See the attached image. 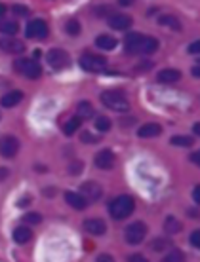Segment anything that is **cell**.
<instances>
[{
    "instance_id": "d6986e66",
    "label": "cell",
    "mask_w": 200,
    "mask_h": 262,
    "mask_svg": "<svg viewBox=\"0 0 200 262\" xmlns=\"http://www.w3.org/2000/svg\"><path fill=\"white\" fill-rule=\"evenodd\" d=\"M95 46L99 48V49H105V51H111L114 49L118 42H116V38L111 36V34H99L97 38H95Z\"/></svg>"
},
{
    "instance_id": "cb8c5ba5",
    "label": "cell",
    "mask_w": 200,
    "mask_h": 262,
    "mask_svg": "<svg viewBox=\"0 0 200 262\" xmlns=\"http://www.w3.org/2000/svg\"><path fill=\"white\" fill-rule=\"evenodd\" d=\"M158 23L160 25H168L172 31H181V23L174 16H162V17H158Z\"/></svg>"
},
{
    "instance_id": "7402d4cb",
    "label": "cell",
    "mask_w": 200,
    "mask_h": 262,
    "mask_svg": "<svg viewBox=\"0 0 200 262\" xmlns=\"http://www.w3.org/2000/svg\"><path fill=\"white\" fill-rule=\"evenodd\" d=\"M18 31H19V25H18L16 21L0 23V33H2L4 36H14Z\"/></svg>"
},
{
    "instance_id": "8992f818",
    "label": "cell",
    "mask_w": 200,
    "mask_h": 262,
    "mask_svg": "<svg viewBox=\"0 0 200 262\" xmlns=\"http://www.w3.org/2000/svg\"><path fill=\"white\" fill-rule=\"evenodd\" d=\"M46 61H48V65L52 66L54 70H63V68H67V66L71 65L69 53H67L65 49H59V48L50 49L46 53Z\"/></svg>"
},
{
    "instance_id": "e0dca14e",
    "label": "cell",
    "mask_w": 200,
    "mask_h": 262,
    "mask_svg": "<svg viewBox=\"0 0 200 262\" xmlns=\"http://www.w3.org/2000/svg\"><path fill=\"white\" fill-rule=\"evenodd\" d=\"M65 201L73 207V209H76V211H82V209H86V199L80 196L78 192H65Z\"/></svg>"
},
{
    "instance_id": "484cf974",
    "label": "cell",
    "mask_w": 200,
    "mask_h": 262,
    "mask_svg": "<svg viewBox=\"0 0 200 262\" xmlns=\"http://www.w3.org/2000/svg\"><path fill=\"white\" fill-rule=\"evenodd\" d=\"M170 143L176 145V147H191L193 145V137L191 135H176V137H172Z\"/></svg>"
},
{
    "instance_id": "5b68a950",
    "label": "cell",
    "mask_w": 200,
    "mask_h": 262,
    "mask_svg": "<svg viewBox=\"0 0 200 262\" xmlns=\"http://www.w3.org/2000/svg\"><path fill=\"white\" fill-rule=\"evenodd\" d=\"M145 236H147V226L141 220H135L130 226H126V230H124V240L130 245H139L145 240Z\"/></svg>"
},
{
    "instance_id": "60d3db41",
    "label": "cell",
    "mask_w": 200,
    "mask_h": 262,
    "mask_svg": "<svg viewBox=\"0 0 200 262\" xmlns=\"http://www.w3.org/2000/svg\"><path fill=\"white\" fill-rule=\"evenodd\" d=\"M4 16H6V6L4 4H0V23L4 19Z\"/></svg>"
},
{
    "instance_id": "ac0fdd59",
    "label": "cell",
    "mask_w": 200,
    "mask_h": 262,
    "mask_svg": "<svg viewBox=\"0 0 200 262\" xmlns=\"http://www.w3.org/2000/svg\"><path fill=\"white\" fill-rule=\"evenodd\" d=\"M160 133H162V128L158 124H145L137 130V135L141 139H153V137H158Z\"/></svg>"
},
{
    "instance_id": "7c38bea8",
    "label": "cell",
    "mask_w": 200,
    "mask_h": 262,
    "mask_svg": "<svg viewBox=\"0 0 200 262\" xmlns=\"http://www.w3.org/2000/svg\"><path fill=\"white\" fill-rule=\"evenodd\" d=\"M95 167H99V169H105V171H109L114 167V154L111 152V148H103V150H99V152L95 154Z\"/></svg>"
},
{
    "instance_id": "603a6c76",
    "label": "cell",
    "mask_w": 200,
    "mask_h": 262,
    "mask_svg": "<svg viewBox=\"0 0 200 262\" xmlns=\"http://www.w3.org/2000/svg\"><path fill=\"white\" fill-rule=\"evenodd\" d=\"M164 230H166L168 234H178L179 230H181V222H179L176 217H168L166 222H164Z\"/></svg>"
},
{
    "instance_id": "8d00e7d4",
    "label": "cell",
    "mask_w": 200,
    "mask_h": 262,
    "mask_svg": "<svg viewBox=\"0 0 200 262\" xmlns=\"http://www.w3.org/2000/svg\"><path fill=\"white\" fill-rule=\"evenodd\" d=\"M14 12H16L18 16H27V8H25V6H14Z\"/></svg>"
},
{
    "instance_id": "d4e9b609",
    "label": "cell",
    "mask_w": 200,
    "mask_h": 262,
    "mask_svg": "<svg viewBox=\"0 0 200 262\" xmlns=\"http://www.w3.org/2000/svg\"><path fill=\"white\" fill-rule=\"evenodd\" d=\"M93 124H95V130L99 131V133H105V131L111 130V120L107 116H97Z\"/></svg>"
},
{
    "instance_id": "f35d334b",
    "label": "cell",
    "mask_w": 200,
    "mask_h": 262,
    "mask_svg": "<svg viewBox=\"0 0 200 262\" xmlns=\"http://www.w3.org/2000/svg\"><path fill=\"white\" fill-rule=\"evenodd\" d=\"M200 192H199V186H195V188H193V197H195V201H197V203H199L200 201V196H199Z\"/></svg>"
},
{
    "instance_id": "6da1fadb",
    "label": "cell",
    "mask_w": 200,
    "mask_h": 262,
    "mask_svg": "<svg viewBox=\"0 0 200 262\" xmlns=\"http://www.w3.org/2000/svg\"><path fill=\"white\" fill-rule=\"evenodd\" d=\"M124 48L128 53H133V55H149L158 49V40L153 36L139 34V33H130L124 38Z\"/></svg>"
},
{
    "instance_id": "2e32d148",
    "label": "cell",
    "mask_w": 200,
    "mask_h": 262,
    "mask_svg": "<svg viewBox=\"0 0 200 262\" xmlns=\"http://www.w3.org/2000/svg\"><path fill=\"white\" fill-rule=\"evenodd\" d=\"M179 78H181V72H179L178 68H164L156 76V80L160 84H176Z\"/></svg>"
},
{
    "instance_id": "44dd1931",
    "label": "cell",
    "mask_w": 200,
    "mask_h": 262,
    "mask_svg": "<svg viewBox=\"0 0 200 262\" xmlns=\"http://www.w3.org/2000/svg\"><path fill=\"white\" fill-rule=\"evenodd\" d=\"M31 240H33V232H31V228H27V226H19V228H16V230H14V241H16V243L25 245V243H29Z\"/></svg>"
},
{
    "instance_id": "74e56055",
    "label": "cell",
    "mask_w": 200,
    "mask_h": 262,
    "mask_svg": "<svg viewBox=\"0 0 200 262\" xmlns=\"http://www.w3.org/2000/svg\"><path fill=\"white\" fill-rule=\"evenodd\" d=\"M200 51V44L199 42H193L189 46V53H199Z\"/></svg>"
},
{
    "instance_id": "83f0119b",
    "label": "cell",
    "mask_w": 200,
    "mask_h": 262,
    "mask_svg": "<svg viewBox=\"0 0 200 262\" xmlns=\"http://www.w3.org/2000/svg\"><path fill=\"white\" fill-rule=\"evenodd\" d=\"M80 124H82V120H78L76 116H74V118H71L65 126H63V133H65V135H73L74 131L80 128Z\"/></svg>"
},
{
    "instance_id": "30bf717a",
    "label": "cell",
    "mask_w": 200,
    "mask_h": 262,
    "mask_svg": "<svg viewBox=\"0 0 200 262\" xmlns=\"http://www.w3.org/2000/svg\"><path fill=\"white\" fill-rule=\"evenodd\" d=\"M19 152V141L14 135H4L0 139V156L4 158H14Z\"/></svg>"
},
{
    "instance_id": "ab89813d",
    "label": "cell",
    "mask_w": 200,
    "mask_h": 262,
    "mask_svg": "<svg viewBox=\"0 0 200 262\" xmlns=\"http://www.w3.org/2000/svg\"><path fill=\"white\" fill-rule=\"evenodd\" d=\"M191 160H193V164H195V165H199V160H200L199 152H193V156H191Z\"/></svg>"
},
{
    "instance_id": "ba28073f",
    "label": "cell",
    "mask_w": 200,
    "mask_h": 262,
    "mask_svg": "<svg viewBox=\"0 0 200 262\" xmlns=\"http://www.w3.org/2000/svg\"><path fill=\"white\" fill-rule=\"evenodd\" d=\"M80 66L86 72H101L107 68V59L101 55H93V53H86L80 57Z\"/></svg>"
},
{
    "instance_id": "836d02e7",
    "label": "cell",
    "mask_w": 200,
    "mask_h": 262,
    "mask_svg": "<svg viewBox=\"0 0 200 262\" xmlns=\"http://www.w3.org/2000/svg\"><path fill=\"white\" fill-rule=\"evenodd\" d=\"M189 240H191V245H193V247H200V234H199V230H195V232L191 234V238H189Z\"/></svg>"
},
{
    "instance_id": "7a4b0ae2",
    "label": "cell",
    "mask_w": 200,
    "mask_h": 262,
    "mask_svg": "<svg viewBox=\"0 0 200 262\" xmlns=\"http://www.w3.org/2000/svg\"><path fill=\"white\" fill-rule=\"evenodd\" d=\"M133 207H135L133 197L128 196V194H124V196H118V197H114V199H112L111 205H109V211H111L112 218L122 220V218H126V217H130V215H132Z\"/></svg>"
},
{
    "instance_id": "4316f807",
    "label": "cell",
    "mask_w": 200,
    "mask_h": 262,
    "mask_svg": "<svg viewBox=\"0 0 200 262\" xmlns=\"http://www.w3.org/2000/svg\"><path fill=\"white\" fill-rule=\"evenodd\" d=\"M162 262H185V257H183V253L179 249H172V251L166 253Z\"/></svg>"
},
{
    "instance_id": "e575fe53",
    "label": "cell",
    "mask_w": 200,
    "mask_h": 262,
    "mask_svg": "<svg viewBox=\"0 0 200 262\" xmlns=\"http://www.w3.org/2000/svg\"><path fill=\"white\" fill-rule=\"evenodd\" d=\"M128 262H149L143 255H139V253H135V255H130L128 257Z\"/></svg>"
},
{
    "instance_id": "f546056e",
    "label": "cell",
    "mask_w": 200,
    "mask_h": 262,
    "mask_svg": "<svg viewBox=\"0 0 200 262\" xmlns=\"http://www.w3.org/2000/svg\"><path fill=\"white\" fill-rule=\"evenodd\" d=\"M99 139H101L99 135H93V133H90V131H84V133L80 135V141L86 143V145H93V143H97Z\"/></svg>"
},
{
    "instance_id": "52a82bcc",
    "label": "cell",
    "mask_w": 200,
    "mask_h": 262,
    "mask_svg": "<svg viewBox=\"0 0 200 262\" xmlns=\"http://www.w3.org/2000/svg\"><path fill=\"white\" fill-rule=\"evenodd\" d=\"M78 194L86 199V203H93V201H99L103 197V188L95 180H86L80 184Z\"/></svg>"
},
{
    "instance_id": "277c9868",
    "label": "cell",
    "mask_w": 200,
    "mask_h": 262,
    "mask_svg": "<svg viewBox=\"0 0 200 262\" xmlns=\"http://www.w3.org/2000/svg\"><path fill=\"white\" fill-rule=\"evenodd\" d=\"M14 68H16L21 76L29 78V80H36V78H40V74H42L40 65H38L35 59H27V57H23V59H16Z\"/></svg>"
},
{
    "instance_id": "4dcf8cb0",
    "label": "cell",
    "mask_w": 200,
    "mask_h": 262,
    "mask_svg": "<svg viewBox=\"0 0 200 262\" xmlns=\"http://www.w3.org/2000/svg\"><path fill=\"white\" fill-rule=\"evenodd\" d=\"M40 220H42V217L38 213H25L23 215V222L25 224H38Z\"/></svg>"
},
{
    "instance_id": "9c48e42d",
    "label": "cell",
    "mask_w": 200,
    "mask_h": 262,
    "mask_svg": "<svg viewBox=\"0 0 200 262\" xmlns=\"http://www.w3.org/2000/svg\"><path fill=\"white\" fill-rule=\"evenodd\" d=\"M25 34L27 38H35V40H42L48 36V25L42 19H33L27 23L25 27Z\"/></svg>"
},
{
    "instance_id": "d590c367",
    "label": "cell",
    "mask_w": 200,
    "mask_h": 262,
    "mask_svg": "<svg viewBox=\"0 0 200 262\" xmlns=\"http://www.w3.org/2000/svg\"><path fill=\"white\" fill-rule=\"evenodd\" d=\"M95 262H114V259H112L111 255L103 253V255H99V257H97V261H95Z\"/></svg>"
},
{
    "instance_id": "b9f144b4",
    "label": "cell",
    "mask_w": 200,
    "mask_h": 262,
    "mask_svg": "<svg viewBox=\"0 0 200 262\" xmlns=\"http://www.w3.org/2000/svg\"><path fill=\"white\" fill-rule=\"evenodd\" d=\"M193 76H195V78H199V76H200V68L197 65L193 66Z\"/></svg>"
},
{
    "instance_id": "ffe728a7",
    "label": "cell",
    "mask_w": 200,
    "mask_h": 262,
    "mask_svg": "<svg viewBox=\"0 0 200 262\" xmlns=\"http://www.w3.org/2000/svg\"><path fill=\"white\" fill-rule=\"evenodd\" d=\"M93 116H95V110H93V107L90 105L88 101H80L76 105V118L78 120H90Z\"/></svg>"
},
{
    "instance_id": "3957f363",
    "label": "cell",
    "mask_w": 200,
    "mask_h": 262,
    "mask_svg": "<svg viewBox=\"0 0 200 262\" xmlns=\"http://www.w3.org/2000/svg\"><path fill=\"white\" fill-rule=\"evenodd\" d=\"M101 103L107 107V109L114 110V112H128L130 110V101L124 93L120 91H103L101 93Z\"/></svg>"
},
{
    "instance_id": "9a60e30c",
    "label": "cell",
    "mask_w": 200,
    "mask_h": 262,
    "mask_svg": "<svg viewBox=\"0 0 200 262\" xmlns=\"http://www.w3.org/2000/svg\"><path fill=\"white\" fill-rule=\"evenodd\" d=\"M23 101V93L19 89H12V91H8L6 95H2V99H0V105L4 107V109H12V107H16V105H19Z\"/></svg>"
},
{
    "instance_id": "f1b7e54d",
    "label": "cell",
    "mask_w": 200,
    "mask_h": 262,
    "mask_svg": "<svg viewBox=\"0 0 200 262\" xmlns=\"http://www.w3.org/2000/svg\"><path fill=\"white\" fill-rule=\"evenodd\" d=\"M65 31H67V34L76 36V34L80 33V23L76 21V19H69V21L65 23Z\"/></svg>"
},
{
    "instance_id": "d6a6232c",
    "label": "cell",
    "mask_w": 200,
    "mask_h": 262,
    "mask_svg": "<svg viewBox=\"0 0 200 262\" xmlns=\"http://www.w3.org/2000/svg\"><path fill=\"white\" fill-rule=\"evenodd\" d=\"M80 171H82V164L80 162H74L73 165H69V173L71 175H78Z\"/></svg>"
},
{
    "instance_id": "4fadbf2b",
    "label": "cell",
    "mask_w": 200,
    "mask_h": 262,
    "mask_svg": "<svg viewBox=\"0 0 200 262\" xmlns=\"http://www.w3.org/2000/svg\"><path fill=\"white\" fill-rule=\"evenodd\" d=\"M107 23H109V27L111 29H114V31H128L130 27H132V17L130 16H126V14H114V16H111L109 19H107Z\"/></svg>"
},
{
    "instance_id": "5bb4252c",
    "label": "cell",
    "mask_w": 200,
    "mask_h": 262,
    "mask_svg": "<svg viewBox=\"0 0 200 262\" xmlns=\"http://www.w3.org/2000/svg\"><path fill=\"white\" fill-rule=\"evenodd\" d=\"M84 230L91 234V236H103L105 234V230H107V224H105V220H101V218H86L84 220Z\"/></svg>"
},
{
    "instance_id": "8fae6325",
    "label": "cell",
    "mask_w": 200,
    "mask_h": 262,
    "mask_svg": "<svg viewBox=\"0 0 200 262\" xmlns=\"http://www.w3.org/2000/svg\"><path fill=\"white\" fill-rule=\"evenodd\" d=\"M0 49L10 53V55H19L25 51V44L14 36H2L0 38Z\"/></svg>"
},
{
    "instance_id": "1f68e13d",
    "label": "cell",
    "mask_w": 200,
    "mask_h": 262,
    "mask_svg": "<svg viewBox=\"0 0 200 262\" xmlns=\"http://www.w3.org/2000/svg\"><path fill=\"white\" fill-rule=\"evenodd\" d=\"M168 245H170V243H168L166 240H155V243H153V249H155V251H164Z\"/></svg>"
}]
</instances>
